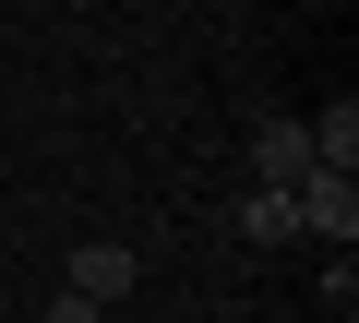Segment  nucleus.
Instances as JSON below:
<instances>
[{"label": "nucleus", "mask_w": 359, "mask_h": 323, "mask_svg": "<svg viewBox=\"0 0 359 323\" xmlns=\"http://www.w3.org/2000/svg\"><path fill=\"white\" fill-rule=\"evenodd\" d=\"M287 216H299V240H335V252H347V240H359V180H323V168H311V180L287 192Z\"/></svg>", "instance_id": "1"}, {"label": "nucleus", "mask_w": 359, "mask_h": 323, "mask_svg": "<svg viewBox=\"0 0 359 323\" xmlns=\"http://www.w3.org/2000/svg\"><path fill=\"white\" fill-rule=\"evenodd\" d=\"M299 132H311V168H323V180H359V108H347V96H335L323 120H299Z\"/></svg>", "instance_id": "4"}, {"label": "nucleus", "mask_w": 359, "mask_h": 323, "mask_svg": "<svg viewBox=\"0 0 359 323\" xmlns=\"http://www.w3.org/2000/svg\"><path fill=\"white\" fill-rule=\"evenodd\" d=\"M252 180H264V192H299V180H311V132H299V120H264V132H252Z\"/></svg>", "instance_id": "3"}, {"label": "nucleus", "mask_w": 359, "mask_h": 323, "mask_svg": "<svg viewBox=\"0 0 359 323\" xmlns=\"http://www.w3.org/2000/svg\"><path fill=\"white\" fill-rule=\"evenodd\" d=\"M132 275H144V252H132V240H84V252H72V299H84V311L132 299Z\"/></svg>", "instance_id": "2"}, {"label": "nucleus", "mask_w": 359, "mask_h": 323, "mask_svg": "<svg viewBox=\"0 0 359 323\" xmlns=\"http://www.w3.org/2000/svg\"><path fill=\"white\" fill-rule=\"evenodd\" d=\"M240 240H299V216H287V192H240V216H228Z\"/></svg>", "instance_id": "5"}, {"label": "nucleus", "mask_w": 359, "mask_h": 323, "mask_svg": "<svg viewBox=\"0 0 359 323\" xmlns=\"http://www.w3.org/2000/svg\"><path fill=\"white\" fill-rule=\"evenodd\" d=\"M48 323H108V311H84V299H72V287H60V299H48Z\"/></svg>", "instance_id": "6"}]
</instances>
